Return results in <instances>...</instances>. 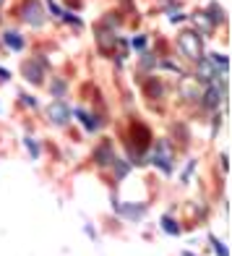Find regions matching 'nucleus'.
<instances>
[{
	"label": "nucleus",
	"mask_w": 232,
	"mask_h": 256,
	"mask_svg": "<svg viewBox=\"0 0 232 256\" xmlns=\"http://www.w3.org/2000/svg\"><path fill=\"white\" fill-rule=\"evenodd\" d=\"M178 44H180V50L185 52V58H191V60H201L204 58V44H201V34L199 32H193V29L180 32Z\"/></svg>",
	"instance_id": "f257e3e1"
},
{
	"label": "nucleus",
	"mask_w": 232,
	"mask_h": 256,
	"mask_svg": "<svg viewBox=\"0 0 232 256\" xmlns=\"http://www.w3.org/2000/svg\"><path fill=\"white\" fill-rule=\"evenodd\" d=\"M201 97H204V104H206V108L217 110L219 104H222V100H225V86L217 84V81H209V89L204 92Z\"/></svg>",
	"instance_id": "f03ea898"
},
{
	"label": "nucleus",
	"mask_w": 232,
	"mask_h": 256,
	"mask_svg": "<svg viewBox=\"0 0 232 256\" xmlns=\"http://www.w3.org/2000/svg\"><path fill=\"white\" fill-rule=\"evenodd\" d=\"M47 118H50V123H55V126H65L68 123V118H71V108H68L65 102H52L50 108H47Z\"/></svg>",
	"instance_id": "7ed1b4c3"
},
{
	"label": "nucleus",
	"mask_w": 232,
	"mask_h": 256,
	"mask_svg": "<svg viewBox=\"0 0 232 256\" xmlns=\"http://www.w3.org/2000/svg\"><path fill=\"white\" fill-rule=\"evenodd\" d=\"M24 21L31 26H42L44 24V14H42V6L37 3V0H29V3H24Z\"/></svg>",
	"instance_id": "20e7f679"
},
{
	"label": "nucleus",
	"mask_w": 232,
	"mask_h": 256,
	"mask_svg": "<svg viewBox=\"0 0 232 256\" xmlns=\"http://www.w3.org/2000/svg\"><path fill=\"white\" fill-rule=\"evenodd\" d=\"M180 94L188 100V102H196L201 100V89H199V81H196L193 76H183L180 81Z\"/></svg>",
	"instance_id": "39448f33"
},
{
	"label": "nucleus",
	"mask_w": 232,
	"mask_h": 256,
	"mask_svg": "<svg viewBox=\"0 0 232 256\" xmlns=\"http://www.w3.org/2000/svg\"><path fill=\"white\" fill-rule=\"evenodd\" d=\"M217 76H225V74L219 71L209 58H201V60H199V81H206V84H209V81H214Z\"/></svg>",
	"instance_id": "423d86ee"
},
{
	"label": "nucleus",
	"mask_w": 232,
	"mask_h": 256,
	"mask_svg": "<svg viewBox=\"0 0 232 256\" xmlns=\"http://www.w3.org/2000/svg\"><path fill=\"white\" fill-rule=\"evenodd\" d=\"M21 74H24V78L31 81L34 86H39V84H42V76H44V74H42V68L34 63V60H26L24 66H21Z\"/></svg>",
	"instance_id": "0eeeda50"
},
{
	"label": "nucleus",
	"mask_w": 232,
	"mask_h": 256,
	"mask_svg": "<svg viewBox=\"0 0 232 256\" xmlns=\"http://www.w3.org/2000/svg\"><path fill=\"white\" fill-rule=\"evenodd\" d=\"M97 44H99L102 52H112V48L118 44V37L107 29H97Z\"/></svg>",
	"instance_id": "6e6552de"
},
{
	"label": "nucleus",
	"mask_w": 232,
	"mask_h": 256,
	"mask_svg": "<svg viewBox=\"0 0 232 256\" xmlns=\"http://www.w3.org/2000/svg\"><path fill=\"white\" fill-rule=\"evenodd\" d=\"M94 160H97V165L99 168H104V165H110V162L115 160V154H112V146L110 144H102L97 152H94Z\"/></svg>",
	"instance_id": "1a4fd4ad"
},
{
	"label": "nucleus",
	"mask_w": 232,
	"mask_h": 256,
	"mask_svg": "<svg viewBox=\"0 0 232 256\" xmlns=\"http://www.w3.org/2000/svg\"><path fill=\"white\" fill-rule=\"evenodd\" d=\"M162 230H165L167 236H180V225H178V220H172L170 214H167V217H162Z\"/></svg>",
	"instance_id": "9d476101"
},
{
	"label": "nucleus",
	"mask_w": 232,
	"mask_h": 256,
	"mask_svg": "<svg viewBox=\"0 0 232 256\" xmlns=\"http://www.w3.org/2000/svg\"><path fill=\"white\" fill-rule=\"evenodd\" d=\"M3 40H5V44H8L10 50H21V48H24V40L18 37V32H5Z\"/></svg>",
	"instance_id": "9b49d317"
},
{
	"label": "nucleus",
	"mask_w": 232,
	"mask_h": 256,
	"mask_svg": "<svg viewBox=\"0 0 232 256\" xmlns=\"http://www.w3.org/2000/svg\"><path fill=\"white\" fill-rule=\"evenodd\" d=\"M133 131H136V146L144 149L149 144V131H146L144 126H133Z\"/></svg>",
	"instance_id": "f8f14e48"
},
{
	"label": "nucleus",
	"mask_w": 232,
	"mask_h": 256,
	"mask_svg": "<svg viewBox=\"0 0 232 256\" xmlns=\"http://www.w3.org/2000/svg\"><path fill=\"white\" fill-rule=\"evenodd\" d=\"M76 115L81 118V123H84V128H86V131H97V128H99V123L94 120V115H86L84 110H78Z\"/></svg>",
	"instance_id": "ddd939ff"
},
{
	"label": "nucleus",
	"mask_w": 232,
	"mask_h": 256,
	"mask_svg": "<svg viewBox=\"0 0 232 256\" xmlns=\"http://www.w3.org/2000/svg\"><path fill=\"white\" fill-rule=\"evenodd\" d=\"M209 60H212L217 68H219V71H222V74H227V68H230V60H227V58L225 55H219V52H214V55H209Z\"/></svg>",
	"instance_id": "4468645a"
},
{
	"label": "nucleus",
	"mask_w": 232,
	"mask_h": 256,
	"mask_svg": "<svg viewBox=\"0 0 232 256\" xmlns=\"http://www.w3.org/2000/svg\"><path fill=\"white\" fill-rule=\"evenodd\" d=\"M209 21H217V24H222L225 21V14L219 6H209Z\"/></svg>",
	"instance_id": "2eb2a0df"
},
{
	"label": "nucleus",
	"mask_w": 232,
	"mask_h": 256,
	"mask_svg": "<svg viewBox=\"0 0 232 256\" xmlns=\"http://www.w3.org/2000/svg\"><path fill=\"white\" fill-rule=\"evenodd\" d=\"M212 248H214V254H217V256H230V251H227V246H225V243H222V240H217L214 236H212Z\"/></svg>",
	"instance_id": "dca6fc26"
},
{
	"label": "nucleus",
	"mask_w": 232,
	"mask_h": 256,
	"mask_svg": "<svg viewBox=\"0 0 232 256\" xmlns=\"http://www.w3.org/2000/svg\"><path fill=\"white\" fill-rule=\"evenodd\" d=\"M146 94L149 97H159L162 94V84H159V81H149V84H146Z\"/></svg>",
	"instance_id": "f3484780"
},
{
	"label": "nucleus",
	"mask_w": 232,
	"mask_h": 256,
	"mask_svg": "<svg viewBox=\"0 0 232 256\" xmlns=\"http://www.w3.org/2000/svg\"><path fill=\"white\" fill-rule=\"evenodd\" d=\"M26 149L31 152V157H39V146L34 144V138H26Z\"/></svg>",
	"instance_id": "a211bd4d"
},
{
	"label": "nucleus",
	"mask_w": 232,
	"mask_h": 256,
	"mask_svg": "<svg viewBox=\"0 0 232 256\" xmlns=\"http://www.w3.org/2000/svg\"><path fill=\"white\" fill-rule=\"evenodd\" d=\"M165 68H167V71H175V74H183V71H180V66H178V63H172V60H165Z\"/></svg>",
	"instance_id": "6ab92c4d"
},
{
	"label": "nucleus",
	"mask_w": 232,
	"mask_h": 256,
	"mask_svg": "<svg viewBox=\"0 0 232 256\" xmlns=\"http://www.w3.org/2000/svg\"><path fill=\"white\" fill-rule=\"evenodd\" d=\"M21 102L29 104V108H34V104H37V100H34V97H26V94H21Z\"/></svg>",
	"instance_id": "aec40b11"
},
{
	"label": "nucleus",
	"mask_w": 232,
	"mask_h": 256,
	"mask_svg": "<svg viewBox=\"0 0 232 256\" xmlns=\"http://www.w3.org/2000/svg\"><path fill=\"white\" fill-rule=\"evenodd\" d=\"M52 89H55V94H63L65 84H63V81H55V84H52Z\"/></svg>",
	"instance_id": "412c9836"
},
{
	"label": "nucleus",
	"mask_w": 232,
	"mask_h": 256,
	"mask_svg": "<svg viewBox=\"0 0 232 256\" xmlns=\"http://www.w3.org/2000/svg\"><path fill=\"white\" fill-rule=\"evenodd\" d=\"M144 44H146V40H144V37H138V40H133V48H138V50H141Z\"/></svg>",
	"instance_id": "4be33fe9"
},
{
	"label": "nucleus",
	"mask_w": 232,
	"mask_h": 256,
	"mask_svg": "<svg viewBox=\"0 0 232 256\" xmlns=\"http://www.w3.org/2000/svg\"><path fill=\"white\" fill-rule=\"evenodd\" d=\"M50 10H52V16H63V14H60V8H57L52 0H50Z\"/></svg>",
	"instance_id": "5701e85b"
},
{
	"label": "nucleus",
	"mask_w": 232,
	"mask_h": 256,
	"mask_svg": "<svg viewBox=\"0 0 232 256\" xmlns=\"http://www.w3.org/2000/svg\"><path fill=\"white\" fill-rule=\"evenodd\" d=\"M10 78V74L5 71V68H0V81H8Z\"/></svg>",
	"instance_id": "b1692460"
},
{
	"label": "nucleus",
	"mask_w": 232,
	"mask_h": 256,
	"mask_svg": "<svg viewBox=\"0 0 232 256\" xmlns=\"http://www.w3.org/2000/svg\"><path fill=\"white\" fill-rule=\"evenodd\" d=\"M152 63H154V60H152V58H149V52H144V68H149Z\"/></svg>",
	"instance_id": "393cba45"
},
{
	"label": "nucleus",
	"mask_w": 232,
	"mask_h": 256,
	"mask_svg": "<svg viewBox=\"0 0 232 256\" xmlns=\"http://www.w3.org/2000/svg\"><path fill=\"white\" fill-rule=\"evenodd\" d=\"M183 256H193V254H188V251H185V254H183Z\"/></svg>",
	"instance_id": "a878e982"
},
{
	"label": "nucleus",
	"mask_w": 232,
	"mask_h": 256,
	"mask_svg": "<svg viewBox=\"0 0 232 256\" xmlns=\"http://www.w3.org/2000/svg\"><path fill=\"white\" fill-rule=\"evenodd\" d=\"M0 6H3V0H0Z\"/></svg>",
	"instance_id": "bb28decb"
}]
</instances>
